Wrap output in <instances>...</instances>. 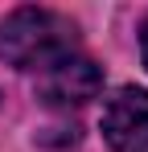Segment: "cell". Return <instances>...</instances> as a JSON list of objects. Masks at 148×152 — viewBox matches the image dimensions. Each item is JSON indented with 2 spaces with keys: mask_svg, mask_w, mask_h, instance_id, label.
Masks as SVG:
<instances>
[{
  "mask_svg": "<svg viewBox=\"0 0 148 152\" xmlns=\"http://www.w3.org/2000/svg\"><path fill=\"white\" fill-rule=\"evenodd\" d=\"M78 45V25L53 8H12L0 17V58L17 70H45Z\"/></svg>",
  "mask_w": 148,
  "mask_h": 152,
  "instance_id": "6da1fadb",
  "label": "cell"
},
{
  "mask_svg": "<svg viewBox=\"0 0 148 152\" xmlns=\"http://www.w3.org/2000/svg\"><path fill=\"white\" fill-rule=\"evenodd\" d=\"M103 140L111 152H148V91L119 86L103 103Z\"/></svg>",
  "mask_w": 148,
  "mask_h": 152,
  "instance_id": "3957f363",
  "label": "cell"
},
{
  "mask_svg": "<svg viewBox=\"0 0 148 152\" xmlns=\"http://www.w3.org/2000/svg\"><path fill=\"white\" fill-rule=\"evenodd\" d=\"M140 53H144V66H148V21H144V29H140Z\"/></svg>",
  "mask_w": 148,
  "mask_h": 152,
  "instance_id": "277c9868",
  "label": "cell"
},
{
  "mask_svg": "<svg viewBox=\"0 0 148 152\" xmlns=\"http://www.w3.org/2000/svg\"><path fill=\"white\" fill-rule=\"evenodd\" d=\"M99 91H103V70L82 53L58 58L53 66H45L37 74V99L45 107H82Z\"/></svg>",
  "mask_w": 148,
  "mask_h": 152,
  "instance_id": "7a4b0ae2",
  "label": "cell"
}]
</instances>
